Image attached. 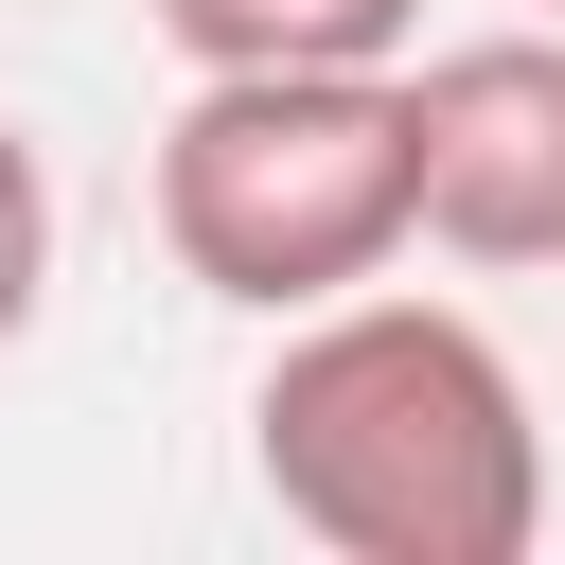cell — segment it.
<instances>
[{
  "mask_svg": "<svg viewBox=\"0 0 565 565\" xmlns=\"http://www.w3.org/2000/svg\"><path fill=\"white\" fill-rule=\"evenodd\" d=\"M247 477L335 565H530L547 547V424L530 371L459 300H300L247 388Z\"/></svg>",
  "mask_w": 565,
  "mask_h": 565,
  "instance_id": "cell-1",
  "label": "cell"
},
{
  "mask_svg": "<svg viewBox=\"0 0 565 565\" xmlns=\"http://www.w3.org/2000/svg\"><path fill=\"white\" fill-rule=\"evenodd\" d=\"M159 247L194 300L300 318L406 265V88L388 71H194L159 124Z\"/></svg>",
  "mask_w": 565,
  "mask_h": 565,
  "instance_id": "cell-2",
  "label": "cell"
},
{
  "mask_svg": "<svg viewBox=\"0 0 565 565\" xmlns=\"http://www.w3.org/2000/svg\"><path fill=\"white\" fill-rule=\"evenodd\" d=\"M388 88H406V247L565 265V35L512 18V35H459Z\"/></svg>",
  "mask_w": 565,
  "mask_h": 565,
  "instance_id": "cell-3",
  "label": "cell"
},
{
  "mask_svg": "<svg viewBox=\"0 0 565 565\" xmlns=\"http://www.w3.org/2000/svg\"><path fill=\"white\" fill-rule=\"evenodd\" d=\"M177 71H406L424 0H141Z\"/></svg>",
  "mask_w": 565,
  "mask_h": 565,
  "instance_id": "cell-4",
  "label": "cell"
},
{
  "mask_svg": "<svg viewBox=\"0 0 565 565\" xmlns=\"http://www.w3.org/2000/svg\"><path fill=\"white\" fill-rule=\"evenodd\" d=\"M35 300H53V177H35V141L0 106V353L35 335Z\"/></svg>",
  "mask_w": 565,
  "mask_h": 565,
  "instance_id": "cell-5",
  "label": "cell"
},
{
  "mask_svg": "<svg viewBox=\"0 0 565 565\" xmlns=\"http://www.w3.org/2000/svg\"><path fill=\"white\" fill-rule=\"evenodd\" d=\"M530 18H565V0H530Z\"/></svg>",
  "mask_w": 565,
  "mask_h": 565,
  "instance_id": "cell-6",
  "label": "cell"
}]
</instances>
